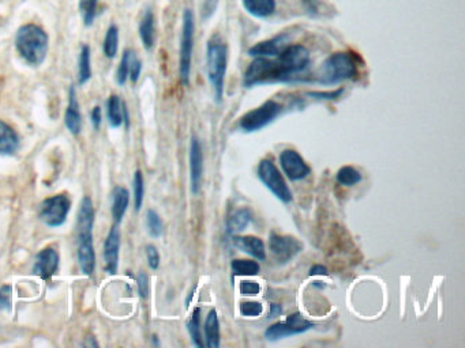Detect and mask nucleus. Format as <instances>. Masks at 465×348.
Masks as SVG:
<instances>
[{
    "instance_id": "obj_1",
    "label": "nucleus",
    "mask_w": 465,
    "mask_h": 348,
    "mask_svg": "<svg viewBox=\"0 0 465 348\" xmlns=\"http://www.w3.org/2000/svg\"><path fill=\"white\" fill-rule=\"evenodd\" d=\"M296 78L288 65L277 55L271 58H254V60L246 68L243 77V86L250 89L269 83H286Z\"/></svg>"
},
{
    "instance_id": "obj_2",
    "label": "nucleus",
    "mask_w": 465,
    "mask_h": 348,
    "mask_svg": "<svg viewBox=\"0 0 465 348\" xmlns=\"http://www.w3.org/2000/svg\"><path fill=\"white\" fill-rule=\"evenodd\" d=\"M16 48L26 63L37 67L47 58L48 34L38 25L26 23L16 32Z\"/></svg>"
},
{
    "instance_id": "obj_3",
    "label": "nucleus",
    "mask_w": 465,
    "mask_h": 348,
    "mask_svg": "<svg viewBox=\"0 0 465 348\" xmlns=\"http://www.w3.org/2000/svg\"><path fill=\"white\" fill-rule=\"evenodd\" d=\"M228 65V47L220 36H211L207 48V70L208 80L217 102H221L224 95L225 75Z\"/></svg>"
},
{
    "instance_id": "obj_4",
    "label": "nucleus",
    "mask_w": 465,
    "mask_h": 348,
    "mask_svg": "<svg viewBox=\"0 0 465 348\" xmlns=\"http://www.w3.org/2000/svg\"><path fill=\"white\" fill-rule=\"evenodd\" d=\"M357 77V62L348 52L332 53L317 72V82L323 86H333Z\"/></svg>"
},
{
    "instance_id": "obj_5",
    "label": "nucleus",
    "mask_w": 465,
    "mask_h": 348,
    "mask_svg": "<svg viewBox=\"0 0 465 348\" xmlns=\"http://www.w3.org/2000/svg\"><path fill=\"white\" fill-rule=\"evenodd\" d=\"M194 34H195L194 13L190 9H186L183 13L180 50H179V78L184 86H187L190 83V75H192Z\"/></svg>"
},
{
    "instance_id": "obj_6",
    "label": "nucleus",
    "mask_w": 465,
    "mask_h": 348,
    "mask_svg": "<svg viewBox=\"0 0 465 348\" xmlns=\"http://www.w3.org/2000/svg\"><path fill=\"white\" fill-rule=\"evenodd\" d=\"M258 178L283 203L292 202V192L284 177L271 159H262L258 165Z\"/></svg>"
},
{
    "instance_id": "obj_7",
    "label": "nucleus",
    "mask_w": 465,
    "mask_h": 348,
    "mask_svg": "<svg viewBox=\"0 0 465 348\" xmlns=\"http://www.w3.org/2000/svg\"><path fill=\"white\" fill-rule=\"evenodd\" d=\"M281 111L283 107L278 102H276L274 99H269L256 109L247 112L241 117L239 127L244 132H256L271 124L273 120L277 119V116L281 113Z\"/></svg>"
},
{
    "instance_id": "obj_8",
    "label": "nucleus",
    "mask_w": 465,
    "mask_h": 348,
    "mask_svg": "<svg viewBox=\"0 0 465 348\" xmlns=\"http://www.w3.org/2000/svg\"><path fill=\"white\" fill-rule=\"evenodd\" d=\"M71 202L67 195H55L46 199L40 207V218L49 227H59L65 223Z\"/></svg>"
},
{
    "instance_id": "obj_9",
    "label": "nucleus",
    "mask_w": 465,
    "mask_h": 348,
    "mask_svg": "<svg viewBox=\"0 0 465 348\" xmlns=\"http://www.w3.org/2000/svg\"><path fill=\"white\" fill-rule=\"evenodd\" d=\"M313 327H314V324L311 321L305 320L301 313H293L287 317L284 321L276 322V324H273L272 327H269L265 331V337H266V340L276 342V340H280V339H284L288 336L307 332Z\"/></svg>"
},
{
    "instance_id": "obj_10",
    "label": "nucleus",
    "mask_w": 465,
    "mask_h": 348,
    "mask_svg": "<svg viewBox=\"0 0 465 348\" xmlns=\"http://www.w3.org/2000/svg\"><path fill=\"white\" fill-rule=\"evenodd\" d=\"M269 248L278 264H287L303 251V244L295 237L272 233L269 238Z\"/></svg>"
},
{
    "instance_id": "obj_11",
    "label": "nucleus",
    "mask_w": 465,
    "mask_h": 348,
    "mask_svg": "<svg viewBox=\"0 0 465 348\" xmlns=\"http://www.w3.org/2000/svg\"><path fill=\"white\" fill-rule=\"evenodd\" d=\"M278 159H280V166H281L283 172L291 181L303 180L311 172V169L305 163V159L302 158V156L295 150L287 148V150L281 151Z\"/></svg>"
},
{
    "instance_id": "obj_12",
    "label": "nucleus",
    "mask_w": 465,
    "mask_h": 348,
    "mask_svg": "<svg viewBox=\"0 0 465 348\" xmlns=\"http://www.w3.org/2000/svg\"><path fill=\"white\" fill-rule=\"evenodd\" d=\"M59 268V254L53 248H46L36 256L33 272L41 279L49 281Z\"/></svg>"
},
{
    "instance_id": "obj_13",
    "label": "nucleus",
    "mask_w": 465,
    "mask_h": 348,
    "mask_svg": "<svg viewBox=\"0 0 465 348\" xmlns=\"http://www.w3.org/2000/svg\"><path fill=\"white\" fill-rule=\"evenodd\" d=\"M119 249H120V230L119 224L115 223L108 237L105 239L104 245V261H105V271L108 273H116L119 266Z\"/></svg>"
},
{
    "instance_id": "obj_14",
    "label": "nucleus",
    "mask_w": 465,
    "mask_h": 348,
    "mask_svg": "<svg viewBox=\"0 0 465 348\" xmlns=\"http://www.w3.org/2000/svg\"><path fill=\"white\" fill-rule=\"evenodd\" d=\"M204 173V154L199 141L194 136L190 144V183L192 192L197 195L201 188Z\"/></svg>"
},
{
    "instance_id": "obj_15",
    "label": "nucleus",
    "mask_w": 465,
    "mask_h": 348,
    "mask_svg": "<svg viewBox=\"0 0 465 348\" xmlns=\"http://www.w3.org/2000/svg\"><path fill=\"white\" fill-rule=\"evenodd\" d=\"M288 34H278L271 40H265L256 44L249 49V55L251 58H274L277 56L284 47H287Z\"/></svg>"
},
{
    "instance_id": "obj_16",
    "label": "nucleus",
    "mask_w": 465,
    "mask_h": 348,
    "mask_svg": "<svg viewBox=\"0 0 465 348\" xmlns=\"http://www.w3.org/2000/svg\"><path fill=\"white\" fill-rule=\"evenodd\" d=\"M78 264L85 275H93L96 267V254L93 237L78 238Z\"/></svg>"
},
{
    "instance_id": "obj_17",
    "label": "nucleus",
    "mask_w": 465,
    "mask_h": 348,
    "mask_svg": "<svg viewBox=\"0 0 465 348\" xmlns=\"http://www.w3.org/2000/svg\"><path fill=\"white\" fill-rule=\"evenodd\" d=\"M93 223H95L93 203L89 197H83L80 202V212L77 219L78 238L93 237Z\"/></svg>"
},
{
    "instance_id": "obj_18",
    "label": "nucleus",
    "mask_w": 465,
    "mask_h": 348,
    "mask_svg": "<svg viewBox=\"0 0 465 348\" xmlns=\"http://www.w3.org/2000/svg\"><path fill=\"white\" fill-rule=\"evenodd\" d=\"M232 244L243 254H250L251 257L257 259L259 261L266 259L265 244L261 238L254 237V236H244V237L235 236V237H232Z\"/></svg>"
},
{
    "instance_id": "obj_19",
    "label": "nucleus",
    "mask_w": 465,
    "mask_h": 348,
    "mask_svg": "<svg viewBox=\"0 0 465 348\" xmlns=\"http://www.w3.org/2000/svg\"><path fill=\"white\" fill-rule=\"evenodd\" d=\"M65 124L73 135L80 134L82 128V117H80V104L77 99L74 86H71L68 92V105L66 109Z\"/></svg>"
},
{
    "instance_id": "obj_20",
    "label": "nucleus",
    "mask_w": 465,
    "mask_h": 348,
    "mask_svg": "<svg viewBox=\"0 0 465 348\" xmlns=\"http://www.w3.org/2000/svg\"><path fill=\"white\" fill-rule=\"evenodd\" d=\"M107 119L113 128H119L123 123L129 127V112L117 95H111L107 101Z\"/></svg>"
},
{
    "instance_id": "obj_21",
    "label": "nucleus",
    "mask_w": 465,
    "mask_h": 348,
    "mask_svg": "<svg viewBox=\"0 0 465 348\" xmlns=\"http://www.w3.org/2000/svg\"><path fill=\"white\" fill-rule=\"evenodd\" d=\"M241 6L247 14L263 19L274 14L277 3L276 0H241Z\"/></svg>"
},
{
    "instance_id": "obj_22",
    "label": "nucleus",
    "mask_w": 465,
    "mask_h": 348,
    "mask_svg": "<svg viewBox=\"0 0 465 348\" xmlns=\"http://www.w3.org/2000/svg\"><path fill=\"white\" fill-rule=\"evenodd\" d=\"M19 148V136L7 123L0 120V154L13 156Z\"/></svg>"
},
{
    "instance_id": "obj_23",
    "label": "nucleus",
    "mask_w": 465,
    "mask_h": 348,
    "mask_svg": "<svg viewBox=\"0 0 465 348\" xmlns=\"http://www.w3.org/2000/svg\"><path fill=\"white\" fill-rule=\"evenodd\" d=\"M140 37L144 44V47L150 50L155 47V40H156V23H155V16L150 9L145 11L144 16L140 23Z\"/></svg>"
},
{
    "instance_id": "obj_24",
    "label": "nucleus",
    "mask_w": 465,
    "mask_h": 348,
    "mask_svg": "<svg viewBox=\"0 0 465 348\" xmlns=\"http://www.w3.org/2000/svg\"><path fill=\"white\" fill-rule=\"evenodd\" d=\"M130 203V193L129 190L122 187H116L113 192V207H111V212H113V218L115 223H120Z\"/></svg>"
},
{
    "instance_id": "obj_25",
    "label": "nucleus",
    "mask_w": 465,
    "mask_h": 348,
    "mask_svg": "<svg viewBox=\"0 0 465 348\" xmlns=\"http://www.w3.org/2000/svg\"><path fill=\"white\" fill-rule=\"evenodd\" d=\"M253 222V212L249 208L236 210L226 221V232L229 234L241 233Z\"/></svg>"
},
{
    "instance_id": "obj_26",
    "label": "nucleus",
    "mask_w": 465,
    "mask_h": 348,
    "mask_svg": "<svg viewBox=\"0 0 465 348\" xmlns=\"http://www.w3.org/2000/svg\"><path fill=\"white\" fill-rule=\"evenodd\" d=\"M205 339H207V347H220V322L216 310H210L207 321H205Z\"/></svg>"
},
{
    "instance_id": "obj_27",
    "label": "nucleus",
    "mask_w": 465,
    "mask_h": 348,
    "mask_svg": "<svg viewBox=\"0 0 465 348\" xmlns=\"http://www.w3.org/2000/svg\"><path fill=\"white\" fill-rule=\"evenodd\" d=\"M92 78V65H90V48L82 45L78 59V83L85 85Z\"/></svg>"
},
{
    "instance_id": "obj_28",
    "label": "nucleus",
    "mask_w": 465,
    "mask_h": 348,
    "mask_svg": "<svg viewBox=\"0 0 465 348\" xmlns=\"http://www.w3.org/2000/svg\"><path fill=\"white\" fill-rule=\"evenodd\" d=\"M187 331L190 333L192 342L194 346L198 348H204V339L201 333V309H195L193 316L187 321Z\"/></svg>"
},
{
    "instance_id": "obj_29",
    "label": "nucleus",
    "mask_w": 465,
    "mask_h": 348,
    "mask_svg": "<svg viewBox=\"0 0 465 348\" xmlns=\"http://www.w3.org/2000/svg\"><path fill=\"white\" fill-rule=\"evenodd\" d=\"M231 268L234 271V275L236 276H256L259 273V264L253 260H234L231 263Z\"/></svg>"
},
{
    "instance_id": "obj_30",
    "label": "nucleus",
    "mask_w": 465,
    "mask_h": 348,
    "mask_svg": "<svg viewBox=\"0 0 465 348\" xmlns=\"http://www.w3.org/2000/svg\"><path fill=\"white\" fill-rule=\"evenodd\" d=\"M338 184L344 187H353L362 181V174L352 166H343L336 174Z\"/></svg>"
},
{
    "instance_id": "obj_31",
    "label": "nucleus",
    "mask_w": 465,
    "mask_h": 348,
    "mask_svg": "<svg viewBox=\"0 0 465 348\" xmlns=\"http://www.w3.org/2000/svg\"><path fill=\"white\" fill-rule=\"evenodd\" d=\"M119 49V29L116 25H111L104 38V53L108 59H113Z\"/></svg>"
},
{
    "instance_id": "obj_32",
    "label": "nucleus",
    "mask_w": 465,
    "mask_h": 348,
    "mask_svg": "<svg viewBox=\"0 0 465 348\" xmlns=\"http://www.w3.org/2000/svg\"><path fill=\"white\" fill-rule=\"evenodd\" d=\"M134 56H135V53L132 50H130V49H126L123 52L122 60H120V64H119L117 71H116V82L120 86H123L129 80L130 65H131V60H132Z\"/></svg>"
},
{
    "instance_id": "obj_33",
    "label": "nucleus",
    "mask_w": 465,
    "mask_h": 348,
    "mask_svg": "<svg viewBox=\"0 0 465 348\" xmlns=\"http://www.w3.org/2000/svg\"><path fill=\"white\" fill-rule=\"evenodd\" d=\"M146 227L149 234L153 238H159L164 233V226L160 215L155 210H149L146 212Z\"/></svg>"
},
{
    "instance_id": "obj_34",
    "label": "nucleus",
    "mask_w": 465,
    "mask_h": 348,
    "mask_svg": "<svg viewBox=\"0 0 465 348\" xmlns=\"http://www.w3.org/2000/svg\"><path fill=\"white\" fill-rule=\"evenodd\" d=\"M132 192H134V207L137 211L141 210V207L144 205L145 196V183L144 175L137 170L134 174V180H132Z\"/></svg>"
},
{
    "instance_id": "obj_35",
    "label": "nucleus",
    "mask_w": 465,
    "mask_h": 348,
    "mask_svg": "<svg viewBox=\"0 0 465 348\" xmlns=\"http://www.w3.org/2000/svg\"><path fill=\"white\" fill-rule=\"evenodd\" d=\"M97 6L98 0H80V11L86 26L93 25V21L97 16Z\"/></svg>"
},
{
    "instance_id": "obj_36",
    "label": "nucleus",
    "mask_w": 465,
    "mask_h": 348,
    "mask_svg": "<svg viewBox=\"0 0 465 348\" xmlns=\"http://www.w3.org/2000/svg\"><path fill=\"white\" fill-rule=\"evenodd\" d=\"M263 312V306L259 302H241V313L246 317H257Z\"/></svg>"
},
{
    "instance_id": "obj_37",
    "label": "nucleus",
    "mask_w": 465,
    "mask_h": 348,
    "mask_svg": "<svg viewBox=\"0 0 465 348\" xmlns=\"http://www.w3.org/2000/svg\"><path fill=\"white\" fill-rule=\"evenodd\" d=\"M146 259H147V264L152 269L159 268L160 266V254L156 246L153 245H147L146 246Z\"/></svg>"
},
{
    "instance_id": "obj_38",
    "label": "nucleus",
    "mask_w": 465,
    "mask_h": 348,
    "mask_svg": "<svg viewBox=\"0 0 465 348\" xmlns=\"http://www.w3.org/2000/svg\"><path fill=\"white\" fill-rule=\"evenodd\" d=\"M261 291V287L254 281H243L241 282V294L244 297H254Z\"/></svg>"
},
{
    "instance_id": "obj_39",
    "label": "nucleus",
    "mask_w": 465,
    "mask_h": 348,
    "mask_svg": "<svg viewBox=\"0 0 465 348\" xmlns=\"http://www.w3.org/2000/svg\"><path fill=\"white\" fill-rule=\"evenodd\" d=\"M141 71H142V63L141 60L134 56L132 60H131V65H130V74L129 78L132 83H137L138 80H140V75H141Z\"/></svg>"
},
{
    "instance_id": "obj_40",
    "label": "nucleus",
    "mask_w": 465,
    "mask_h": 348,
    "mask_svg": "<svg viewBox=\"0 0 465 348\" xmlns=\"http://www.w3.org/2000/svg\"><path fill=\"white\" fill-rule=\"evenodd\" d=\"M11 305V287L9 285L0 287V309L9 310Z\"/></svg>"
},
{
    "instance_id": "obj_41",
    "label": "nucleus",
    "mask_w": 465,
    "mask_h": 348,
    "mask_svg": "<svg viewBox=\"0 0 465 348\" xmlns=\"http://www.w3.org/2000/svg\"><path fill=\"white\" fill-rule=\"evenodd\" d=\"M343 93H344V89L341 87L335 92H313V93H307V95L311 98H315V99H337L341 97Z\"/></svg>"
},
{
    "instance_id": "obj_42",
    "label": "nucleus",
    "mask_w": 465,
    "mask_h": 348,
    "mask_svg": "<svg viewBox=\"0 0 465 348\" xmlns=\"http://www.w3.org/2000/svg\"><path fill=\"white\" fill-rule=\"evenodd\" d=\"M138 291H140V295L142 298H147V295H149V278L144 272H141L138 275Z\"/></svg>"
},
{
    "instance_id": "obj_43",
    "label": "nucleus",
    "mask_w": 465,
    "mask_h": 348,
    "mask_svg": "<svg viewBox=\"0 0 465 348\" xmlns=\"http://www.w3.org/2000/svg\"><path fill=\"white\" fill-rule=\"evenodd\" d=\"M90 120L95 129H98L101 126V108L100 107H95L93 111L90 113Z\"/></svg>"
},
{
    "instance_id": "obj_44",
    "label": "nucleus",
    "mask_w": 465,
    "mask_h": 348,
    "mask_svg": "<svg viewBox=\"0 0 465 348\" xmlns=\"http://www.w3.org/2000/svg\"><path fill=\"white\" fill-rule=\"evenodd\" d=\"M217 3H219V0H207L205 1V6H204V16H205V18H209L214 13V10L217 7Z\"/></svg>"
},
{
    "instance_id": "obj_45",
    "label": "nucleus",
    "mask_w": 465,
    "mask_h": 348,
    "mask_svg": "<svg viewBox=\"0 0 465 348\" xmlns=\"http://www.w3.org/2000/svg\"><path fill=\"white\" fill-rule=\"evenodd\" d=\"M308 275H310V276H315V275H328V269L325 268L323 266H314L313 268L310 269Z\"/></svg>"
},
{
    "instance_id": "obj_46",
    "label": "nucleus",
    "mask_w": 465,
    "mask_h": 348,
    "mask_svg": "<svg viewBox=\"0 0 465 348\" xmlns=\"http://www.w3.org/2000/svg\"><path fill=\"white\" fill-rule=\"evenodd\" d=\"M271 309H272V312H271V315H269V318H273V317L276 316H280V315H281V312H283L281 306H280V305H277V303H273V305H271Z\"/></svg>"
},
{
    "instance_id": "obj_47",
    "label": "nucleus",
    "mask_w": 465,
    "mask_h": 348,
    "mask_svg": "<svg viewBox=\"0 0 465 348\" xmlns=\"http://www.w3.org/2000/svg\"><path fill=\"white\" fill-rule=\"evenodd\" d=\"M313 285L315 286V287H318V288H323V287H325V283H322V282H320V281H315V282H313Z\"/></svg>"
}]
</instances>
